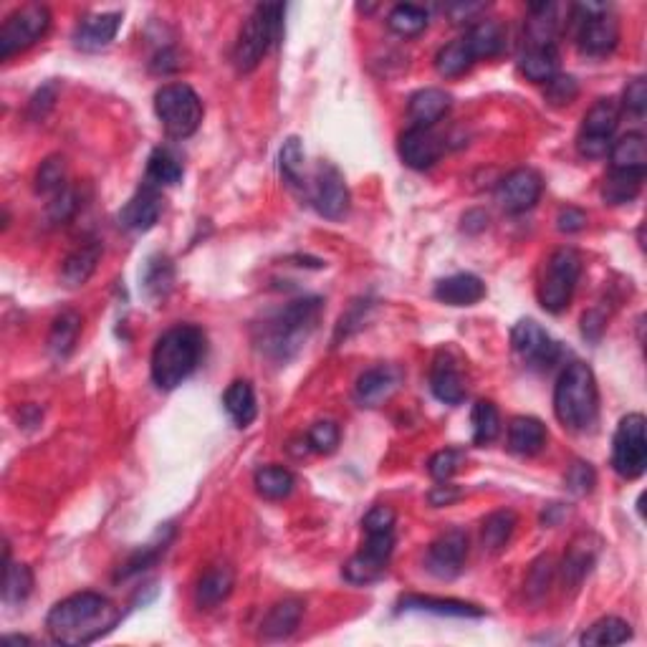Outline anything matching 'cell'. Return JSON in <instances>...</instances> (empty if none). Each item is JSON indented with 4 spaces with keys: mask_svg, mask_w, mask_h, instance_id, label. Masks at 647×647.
I'll use <instances>...</instances> for the list:
<instances>
[{
    "mask_svg": "<svg viewBox=\"0 0 647 647\" xmlns=\"http://www.w3.org/2000/svg\"><path fill=\"white\" fill-rule=\"evenodd\" d=\"M122 620V610L97 592H79L61 599L46 617V630L59 645L79 647L102 640Z\"/></svg>",
    "mask_w": 647,
    "mask_h": 647,
    "instance_id": "cell-1",
    "label": "cell"
},
{
    "mask_svg": "<svg viewBox=\"0 0 647 647\" xmlns=\"http://www.w3.org/2000/svg\"><path fill=\"white\" fill-rule=\"evenodd\" d=\"M321 299L291 301L286 309L276 311L258 327V349L276 362L294 357L321 319Z\"/></svg>",
    "mask_w": 647,
    "mask_h": 647,
    "instance_id": "cell-2",
    "label": "cell"
},
{
    "mask_svg": "<svg viewBox=\"0 0 647 647\" xmlns=\"http://www.w3.org/2000/svg\"><path fill=\"white\" fill-rule=\"evenodd\" d=\"M205 357V334L193 324L172 327L152 349V380L160 390H175L188 380Z\"/></svg>",
    "mask_w": 647,
    "mask_h": 647,
    "instance_id": "cell-3",
    "label": "cell"
},
{
    "mask_svg": "<svg viewBox=\"0 0 647 647\" xmlns=\"http://www.w3.org/2000/svg\"><path fill=\"white\" fill-rule=\"evenodd\" d=\"M554 412L567 430L582 433L597 420L599 392L594 372L584 362H572L554 390Z\"/></svg>",
    "mask_w": 647,
    "mask_h": 647,
    "instance_id": "cell-4",
    "label": "cell"
},
{
    "mask_svg": "<svg viewBox=\"0 0 647 647\" xmlns=\"http://www.w3.org/2000/svg\"><path fill=\"white\" fill-rule=\"evenodd\" d=\"M284 33V6L281 3H263L248 16L238 33L236 49H233V64L241 74L256 69L263 56L276 46Z\"/></svg>",
    "mask_w": 647,
    "mask_h": 647,
    "instance_id": "cell-5",
    "label": "cell"
},
{
    "mask_svg": "<svg viewBox=\"0 0 647 647\" xmlns=\"http://www.w3.org/2000/svg\"><path fill=\"white\" fill-rule=\"evenodd\" d=\"M155 112L165 132L175 140H188L203 122V102L188 84H165L155 94Z\"/></svg>",
    "mask_w": 647,
    "mask_h": 647,
    "instance_id": "cell-6",
    "label": "cell"
},
{
    "mask_svg": "<svg viewBox=\"0 0 647 647\" xmlns=\"http://www.w3.org/2000/svg\"><path fill=\"white\" fill-rule=\"evenodd\" d=\"M579 276H582V256L574 248H559L551 253L539 284L541 306L549 314H562L572 304Z\"/></svg>",
    "mask_w": 647,
    "mask_h": 647,
    "instance_id": "cell-7",
    "label": "cell"
},
{
    "mask_svg": "<svg viewBox=\"0 0 647 647\" xmlns=\"http://www.w3.org/2000/svg\"><path fill=\"white\" fill-rule=\"evenodd\" d=\"M572 21L577 23V46L587 56H607L620 43V21L607 6L582 3L572 8Z\"/></svg>",
    "mask_w": 647,
    "mask_h": 647,
    "instance_id": "cell-8",
    "label": "cell"
},
{
    "mask_svg": "<svg viewBox=\"0 0 647 647\" xmlns=\"http://www.w3.org/2000/svg\"><path fill=\"white\" fill-rule=\"evenodd\" d=\"M647 466V438H645V415L630 412L617 425L615 440H612V468L625 481H635L645 473Z\"/></svg>",
    "mask_w": 647,
    "mask_h": 647,
    "instance_id": "cell-9",
    "label": "cell"
},
{
    "mask_svg": "<svg viewBox=\"0 0 647 647\" xmlns=\"http://www.w3.org/2000/svg\"><path fill=\"white\" fill-rule=\"evenodd\" d=\"M51 28V13L46 6H23L13 11L0 28V59L6 61L13 54L31 49L33 43L41 41Z\"/></svg>",
    "mask_w": 647,
    "mask_h": 647,
    "instance_id": "cell-10",
    "label": "cell"
},
{
    "mask_svg": "<svg viewBox=\"0 0 647 647\" xmlns=\"http://www.w3.org/2000/svg\"><path fill=\"white\" fill-rule=\"evenodd\" d=\"M620 104L615 99H599L587 114L577 134V150L582 157H605L610 152L615 132L620 127Z\"/></svg>",
    "mask_w": 647,
    "mask_h": 647,
    "instance_id": "cell-11",
    "label": "cell"
},
{
    "mask_svg": "<svg viewBox=\"0 0 647 647\" xmlns=\"http://www.w3.org/2000/svg\"><path fill=\"white\" fill-rule=\"evenodd\" d=\"M395 551V531L387 534H367L362 549L344 564V579L352 584H372L385 577Z\"/></svg>",
    "mask_w": 647,
    "mask_h": 647,
    "instance_id": "cell-12",
    "label": "cell"
},
{
    "mask_svg": "<svg viewBox=\"0 0 647 647\" xmlns=\"http://www.w3.org/2000/svg\"><path fill=\"white\" fill-rule=\"evenodd\" d=\"M311 203L316 213L329 220H342L349 213V188L344 175L329 162H321L311 180Z\"/></svg>",
    "mask_w": 647,
    "mask_h": 647,
    "instance_id": "cell-13",
    "label": "cell"
},
{
    "mask_svg": "<svg viewBox=\"0 0 647 647\" xmlns=\"http://www.w3.org/2000/svg\"><path fill=\"white\" fill-rule=\"evenodd\" d=\"M511 347H514L516 357H519L521 362L536 369L551 367L559 357L557 342L531 319H521L519 324L511 329Z\"/></svg>",
    "mask_w": 647,
    "mask_h": 647,
    "instance_id": "cell-14",
    "label": "cell"
},
{
    "mask_svg": "<svg viewBox=\"0 0 647 647\" xmlns=\"http://www.w3.org/2000/svg\"><path fill=\"white\" fill-rule=\"evenodd\" d=\"M468 557V536L463 529H450L430 544L425 569L438 579H455L463 572Z\"/></svg>",
    "mask_w": 647,
    "mask_h": 647,
    "instance_id": "cell-15",
    "label": "cell"
},
{
    "mask_svg": "<svg viewBox=\"0 0 647 647\" xmlns=\"http://www.w3.org/2000/svg\"><path fill=\"white\" fill-rule=\"evenodd\" d=\"M541 190H544V182H541L539 172L521 167V170H514L511 175L503 177L496 190V203L506 213L521 215L539 203Z\"/></svg>",
    "mask_w": 647,
    "mask_h": 647,
    "instance_id": "cell-16",
    "label": "cell"
},
{
    "mask_svg": "<svg viewBox=\"0 0 647 647\" xmlns=\"http://www.w3.org/2000/svg\"><path fill=\"white\" fill-rule=\"evenodd\" d=\"M443 140L430 127H410L400 137V157L412 170H430L443 157Z\"/></svg>",
    "mask_w": 647,
    "mask_h": 647,
    "instance_id": "cell-17",
    "label": "cell"
},
{
    "mask_svg": "<svg viewBox=\"0 0 647 647\" xmlns=\"http://www.w3.org/2000/svg\"><path fill=\"white\" fill-rule=\"evenodd\" d=\"M430 390L445 405H460L466 400V380L460 372L458 362L450 352H438L433 367H430Z\"/></svg>",
    "mask_w": 647,
    "mask_h": 647,
    "instance_id": "cell-18",
    "label": "cell"
},
{
    "mask_svg": "<svg viewBox=\"0 0 647 647\" xmlns=\"http://www.w3.org/2000/svg\"><path fill=\"white\" fill-rule=\"evenodd\" d=\"M162 215V195L160 190L147 185L140 188L137 193L129 198V203L124 205L122 213H119V223L129 230H137V233H145V230L155 228V223Z\"/></svg>",
    "mask_w": 647,
    "mask_h": 647,
    "instance_id": "cell-19",
    "label": "cell"
},
{
    "mask_svg": "<svg viewBox=\"0 0 647 647\" xmlns=\"http://www.w3.org/2000/svg\"><path fill=\"white\" fill-rule=\"evenodd\" d=\"M119 26H122V13H97L84 18L74 31V46L86 54H97L114 41Z\"/></svg>",
    "mask_w": 647,
    "mask_h": 647,
    "instance_id": "cell-20",
    "label": "cell"
},
{
    "mask_svg": "<svg viewBox=\"0 0 647 647\" xmlns=\"http://www.w3.org/2000/svg\"><path fill=\"white\" fill-rule=\"evenodd\" d=\"M397 382L400 375L392 367H372L357 380L354 397L362 407H377L397 390Z\"/></svg>",
    "mask_w": 647,
    "mask_h": 647,
    "instance_id": "cell-21",
    "label": "cell"
},
{
    "mask_svg": "<svg viewBox=\"0 0 647 647\" xmlns=\"http://www.w3.org/2000/svg\"><path fill=\"white\" fill-rule=\"evenodd\" d=\"M483 296H486V284L473 273H455L435 286V299L448 306H473Z\"/></svg>",
    "mask_w": 647,
    "mask_h": 647,
    "instance_id": "cell-22",
    "label": "cell"
},
{
    "mask_svg": "<svg viewBox=\"0 0 647 647\" xmlns=\"http://www.w3.org/2000/svg\"><path fill=\"white\" fill-rule=\"evenodd\" d=\"M233 584H236L233 569L225 567V564H215L200 577L198 587H195V605L200 610H213L228 599V594L233 592Z\"/></svg>",
    "mask_w": 647,
    "mask_h": 647,
    "instance_id": "cell-23",
    "label": "cell"
},
{
    "mask_svg": "<svg viewBox=\"0 0 647 647\" xmlns=\"http://www.w3.org/2000/svg\"><path fill=\"white\" fill-rule=\"evenodd\" d=\"M400 610L405 612H433L440 617H483V610L460 599H440V597H423V594H407L402 597Z\"/></svg>",
    "mask_w": 647,
    "mask_h": 647,
    "instance_id": "cell-24",
    "label": "cell"
},
{
    "mask_svg": "<svg viewBox=\"0 0 647 647\" xmlns=\"http://www.w3.org/2000/svg\"><path fill=\"white\" fill-rule=\"evenodd\" d=\"M450 109V97L443 89H423L412 94L407 104V114L412 119V127H433L435 122L445 117Z\"/></svg>",
    "mask_w": 647,
    "mask_h": 647,
    "instance_id": "cell-25",
    "label": "cell"
},
{
    "mask_svg": "<svg viewBox=\"0 0 647 647\" xmlns=\"http://www.w3.org/2000/svg\"><path fill=\"white\" fill-rule=\"evenodd\" d=\"M546 445V425L536 418H514L508 425V450L516 455L541 453Z\"/></svg>",
    "mask_w": 647,
    "mask_h": 647,
    "instance_id": "cell-26",
    "label": "cell"
},
{
    "mask_svg": "<svg viewBox=\"0 0 647 647\" xmlns=\"http://www.w3.org/2000/svg\"><path fill=\"white\" fill-rule=\"evenodd\" d=\"M471 46L476 59H493L506 49V33L503 26L493 18H478V23H473L471 31L463 36Z\"/></svg>",
    "mask_w": 647,
    "mask_h": 647,
    "instance_id": "cell-27",
    "label": "cell"
},
{
    "mask_svg": "<svg viewBox=\"0 0 647 647\" xmlns=\"http://www.w3.org/2000/svg\"><path fill=\"white\" fill-rule=\"evenodd\" d=\"M223 405L225 412L230 415V420H233L238 428H248L258 415L256 392H253V385L248 380L230 382L223 395Z\"/></svg>",
    "mask_w": 647,
    "mask_h": 647,
    "instance_id": "cell-28",
    "label": "cell"
},
{
    "mask_svg": "<svg viewBox=\"0 0 647 647\" xmlns=\"http://www.w3.org/2000/svg\"><path fill=\"white\" fill-rule=\"evenodd\" d=\"M301 617H304V602L301 599H284L279 605H273L268 610V615L263 617L261 632L271 640H279V637H289L291 632L299 627Z\"/></svg>",
    "mask_w": 647,
    "mask_h": 647,
    "instance_id": "cell-29",
    "label": "cell"
},
{
    "mask_svg": "<svg viewBox=\"0 0 647 647\" xmlns=\"http://www.w3.org/2000/svg\"><path fill=\"white\" fill-rule=\"evenodd\" d=\"M612 170L627 172H645L647 170V145L640 132H630L612 142L610 147Z\"/></svg>",
    "mask_w": 647,
    "mask_h": 647,
    "instance_id": "cell-30",
    "label": "cell"
},
{
    "mask_svg": "<svg viewBox=\"0 0 647 647\" xmlns=\"http://www.w3.org/2000/svg\"><path fill=\"white\" fill-rule=\"evenodd\" d=\"M521 74L536 84H546L559 74L557 46H529L521 56Z\"/></svg>",
    "mask_w": 647,
    "mask_h": 647,
    "instance_id": "cell-31",
    "label": "cell"
},
{
    "mask_svg": "<svg viewBox=\"0 0 647 647\" xmlns=\"http://www.w3.org/2000/svg\"><path fill=\"white\" fill-rule=\"evenodd\" d=\"M102 258V243L89 241L81 248H76L69 258L64 261V276L66 286H81L91 279V273L97 271V263Z\"/></svg>",
    "mask_w": 647,
    "mask_h": 647,
    "instance_id": "cell-32",
    "label": "cell"
},
{
    "mask_svg": "<svg viewBox=\"0 0 647 647\" xmlns=\"http://www.w3.org/2000/svg\"><path fill=\"white\" fill-rule=\"evenodd\" d=\"M645 172H627V170H610V175L602 182V200L607 205H625L640 195Z\"/></svg>",
    "mask_w": 647,
    "mask_h": 647,
    "instance_id": "cell-33",
    "label": "cell"
},
{
    "mask_svg": "<svg viewBox=\"0 0 647 647\" xmlns=\"http://www.w3.org/2000/svg\"><path fill=\"white\" fill-rule=\"evenodd\" d=\"M81 334V316L76 311H61L51 324L49 352L54 359H66L74 352Z\"/></svg>",
    "mask_w": 647,
    "mask_h": 647,
    "instance_id": "cell-34",
    "label": "cell"
},
{
    "mask_svg": "<svg viewBox=\"0 0 647 647\" xmlns=\"http://www.w3.org/2000/svg\"><path fill=\"white\" fill-rule=\"evenodd\" d=\"M516 524H519V519H516L514 511H508V508L493 511L481 526L483 549H486L488 554H498V551L506 549V544L511 541V536H514Z\"/></svg>",
    "mask_w": 647,
    "mask_h": 647,
    "instance_id": "cell-35",
    "label": "cell"
},
{
    "mask_svg": "<svg viewBox=\"0 0 647 647\" xmlns=\"http://www.w3.org/2000/svg\"><path fill=\"white\" fill-rule=\"evenodd\" d=\"M33 589V574L26 564H13L6 546V559H3V602L8 607L23 605Z\"/></svg>",
    "mask_w": 647,
    "mask_h": 647,
    "instance_id": "cell-36",
    "label": "cell"
},
{
    "mask_svg": "<svg viewBox=\"0 0 647 647\" xmlns=\"http://www.w3.org/2000/svg\"><path fill=\"white\" fill-rule=\"evenodd\" d=\"M473 64H476V56H473L466 38L450 41L448 46H443V49L438 51V56H435V69H438V74L445 76V79L463 76Z\"/></svg>",
    "mask_w": 647,
    "mask_h": 647,
    "instance_id": "cell-37",
    "label": "cell"
},
{
    "mask_svg": "<svg viewBox=\"0 0 647 647\" xmlns=\"http://www.w3.org/2000/svg\"><path fill=\"white\" fill-rule=\"evenodd\" d=\"M182 162L175 152L170 150H155L147 162V185L152 188H167V185H177L182 180Z\"/></svg>",
    "mask_w": 647,
    "mask_h": 647,
    "instance_id": "cell-38",
    "label": "cell"
},
{
    "mask_svg": "<svg viewBox=\"0 0 647 647\" xmlns=\"http://www.w3.org/2000/svg\"><path fill=\"white\" fill-rule=\"evenodd\" d=\"M632 637L630 622L620 620V617H602L594 622L592 627H587L579 642L582 645H622Z\"/></svg>",
    "mask_w": 647,
    "mask_h": 647,
    "instance_id": "cell-39",
    "label": "cell"
},
{
    "mask_svg": "<svg viewBox=\"0 0 647 647\" xmlns=\"http://www.w3.org/2000/svg\"><path fill=\"white\" fill-rule=\"evenodd\" d=\"M428 23H430L428 11L420 6H412V3H400V6L392 8L390 16H387V26H390V31H395L397 36L402 38L420 36V33L428 28Z\"/></svg>",
    "mask_w": 647,
    "mask_h": 647,
    "instance_id": "cell-40",
    "label": "cell"
},
{
    "mask_svg": "<svg viewBox=\"0 0 647 647\" xmlns=\"http://www.w3.org/2000/svg\"><path fill=\"white\" fill-rule=\"evenodd\" d=\"M253 483H256V491L261 493L263 498H268V501H281V498L291 496V491H294L296 486V478L294 473L286 471V468L266 466L256 473V481Z\"/></svg>",
    "mask_w": 647,
    "mask_h": 647,
    "instance_id": "cell-41",
    "label": "cell"
},
{
    "mask_svg": "<svg viewBox=\"0 0 647 647\" xmlns=\"http://www.w3.org/2000/svg\"><path fill=\"white\" fill-rule=\"evenodd\" d=\"M471 425H473V443L488 445L498 438L501 433V415L498 407L491 400H478L473 405L471 412Z\"/></svg>",
    "mask_w": 647,
    "mask_h": 647,
    "instance_id": "cell-42",
    "label": "cell"
},
{
    "mask_svg": "<svg viewBox=\"0 0 647 647\" xmlns=\"http://www.w3.org/2000/svg\"><path fill=\"white\" fill-rule=\"evenodd\" d=\"M172 279H175V276H172L170 258L155 256L147 261L145 273H142V284H145L147 296H152V299H162V296L170 294Z\"/></svg>",
    "mask_w": 647,
    "mask_h": 647,
    "instance_id": "cell-43",
    "label": "cell"
},
{
    "mask_svg": "<svg viewBox=\"0 0 647 647\" xmlns=\"http://www.w3.org/2000/svg\"><path fill=\"white\" fill-rule=\"evenodd\" d=\"M66 188V162L64 157L54 155L43 160L36 172V193L59 195Z\"/></svg>",
    "mask_w": 647,
    "mask_h": 647,
    "instance_id": "cell-44",
    "label": "cell"
},
{
    "mask_svg": "<svg viewBox=\"0 0 647 647\" xmlns=\"http://www.w3.org/2000/svg\"><path fill=\"white\" fill-rule=\"evenodd\" d=\"M279 167L281 175L291 182V185H301V175H304V147H301L299 137H289L279 152Z\"/></svg>",
    "mask_w": 647,
    "mask_h": 647,
    "instance_id": "cell-45",
    "label": "cell"
},
{
    "mask_svg": "<svg viewBox=\"0 0 647 647\" xmlns=\"http://www.w3.org/2000/svg\"><path fill=\"white\" fill-rule=\"evenodd\" d=\"M544 97L551 107H569V104L579 97L577 79L567 74H557L554 79L546 81Z\"/></svg>",
    "mask_w": 647,
    "mask_h": 647,
    "instance_id": "cell-46",
    "label": "cell"
},
{
    "mask_svg": "<svg viewBox=\"0 0 647 647\" xmlns=\"http://www.w3.org/2000/svg\"><path fill=\"white\" fill-rule=\"evenodd\" d=\"M463 460H466V453H463V450L445 448V450H440V453H435L433 458H430L428 471H430V476L435 478V481H440V483L450 481V478H453L455 473L460 471Z\"/></svg>",
    "mask_w": 647,
    "mask_h": 647,
    "instance_id": "cell-47",
    "label": "cell"
},
{
    "mask_svg": "<svg viewBox=\"0 0 647 647\" xmlns=\"http://www.w3.org/2000/svg\"><path fill=\"white\" fill-rule=\"evenodd\" d=\"M309 445L311 450L321 455H329L339 448V428L332 420H321V423L311 425L309 430Z\"/></svg>",
    "mask_w": 647,
    "mask_h": 647,
    "instance_id": "cell-48",
    "label": "cell"
},
{
    "mask_svg": "<svg viewBox=\"0 0 647 647\" xmlns=\"http://www.w3.org/2000/svg\"><path fill=\"white\" fill-rule=\"evenodd\" d=\"M594 483H597V476H594V468L589 463H572L567 471V488L574 493V496H587L592 493Z\"/></svg>",
    "mask_w": 647,
    "mask_h": 647,
    "instance_id": "cell-49",
    "label": "cell"
},
{
    "mask_svg": "<svg viewBox=\"0 0 647 647\" xmlns=\"http://www.w3.org/2000/svg\"><path fill=\"white\" fill-rule=\"evenodd\" d=\"M165 549H167V539H162L160 544H150V546H145V549L137 551V554H134V557L129 559L127 564H124V569H122V572H119V577L127 579V577H132V574L145 572V569L150 567L152 562H157V557H160V554H162V551H165Z\"/></svg>",
    "mask_w": 647,
    "mask_h": 647,
    "instance_id": "cell-50",
    "label": "cell"
},
{
    "mask_svg": "<svg viewBox=\"0 0 647 647\" xmlns=\"http://www.w3.org/2000/svg\"><path fill=\"white\" fill-rule=\"evenodd\" d=\"M627 114H632L635 119H642L645 117V109H647V84L645 79H635L627 84L625 89V102H622V107Z\"/></svg>",
    "mask_w": 647,
    "mask_h": 647,
    "instance_id": "cell-51",
    "label": "cell"
},
{
    "mask_svg": "<svg viewBox=\"0 0 647 647\" xmlns=\"http://www.w3.org/2000/svg\"><path fill=\"white\" fill-rule=\"evenodd\" d=\"M395 511L390 506H375L364 516L362 529L364 534H387V531H395Z\"/></svg>",
    "mask_w": 647,
    "mask_h": 647,
    "instance_id": "cell-52",
    "label": "cell"
},
{
    "mask_svg": "<svg viewBox=\"0 0 647 647\" xmlns=\"http://www.w3.org/2000/svg\"><path fill=\"white\" fill-rule=\"evenodd\" d=\"M79 210V198H76V190L64 188L59 195H54V203L49 205V218L54 223H66L71 215Z\"/></svg>",
    "mask_w": 647,
    "mask_h": 647,
    "instance_id": "cell-53",
    "label": "cell"
},
{
    "mask_svg": "<svg viewBox=\"0 0 647 647\" xmlns=\"http://www.w3.org/2000/svg\"><path fill=\"white\" fill-rule=\"evenodd\" d=\"M54 102H56V86L54 84L43 86V89L38 91L36 97L31 99V114L36 119H43V117H46V112H49V109L54 107Z\"/></svg>",
    "mask_w": 647,
    "mask_h": 647,
    "instance_id": "cell-54",
    "label": "cell"
},
{
    "mask_svg": "<svg viewBox=\"0 0 647 647\" xmlns=\"http://www.w3.org/2000/svg\"><path fill=\"white\" fill-rule=\"evenodd\" d=\"M584 225H587V215L579 208H564L557 218V228L562 230V233H577Z\"/></svg>",
    "mask_w": 647,
    "mask_h": 647,
    "instance_id": "cell-55",
    "label": "cell"
},
{
    "mask_svg": "<svg viewBox=\"0 0 647 647\" xmlns=\"http://www.w3.org/2000/svg\"><path fill=\"white\" fill-rule=\"evenodd\" d=\"M481 11H486L483 3H473V6H463V3H458V6L448 8V16L453 18V23H466V21H478L476 16Z\"/></svg>",
    "mask_w": 647,
    "mask_h": 647,
    "instance_id": "cell-56",
    "label": "cell"
},
{
    "mask_svg": "<svg viewBox=\"0 0 647 647\" xmlns=\"http://www.w3.org/2000/svg\"><path fill=\"white\" fill-rule=\"evenodd\" d=\"M428 498L433 506H450V503L458 501L460 491L455 486H448V481H443V486H435L433 491H430Z\"/></svg>",
    "mask_w": 647,
    "mask_h": 647,
    "instance_id": "cell-57",
    "label": "cell"
}]
</instances>
